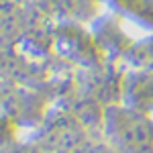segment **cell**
I'll use <instances>...</instances> for the list:
<instances>
[{
    "label": "cell",
    "instance_id": "6da1fadb",
    "mask_svg": "<svg viewBox=\"0 0 153 153\" xmlns=\"http://www.w3.org/2000/svg\"><path fill=\"white\" fill-rule=\"evenodd\" d=\"M114 141L125 153H151L153 151V133L139 117H125L117 120Z\"/></svg>",
    "mask_w": 153,
    "mask_h": 153
}]
</instances>
